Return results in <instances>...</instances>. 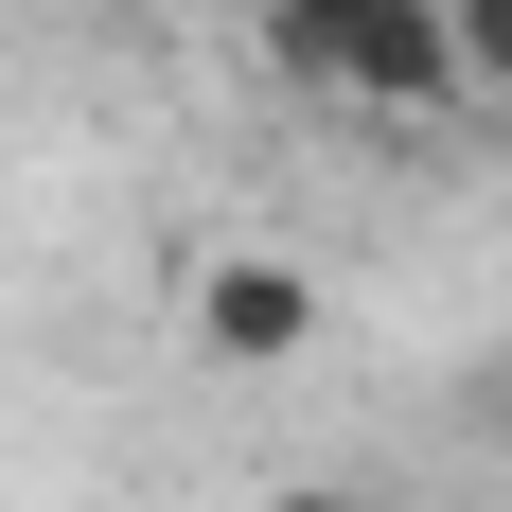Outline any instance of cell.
Listing matches in <instances>:
<instances>
[{"mask_svg": "<svg viewBox=\"0 0 512 512\" xmlns=\"http://www.w3.org/2000/svg\"><path fill=\"white\" fill-rule=\"evenodd\" d=\"M265 53L301 89H354V106H460L442 0H265Z\"/></svg>", "mask_w": 512, "mask_h": 512, "instance_id": "obj_1", "label": "cell"}, {"mask_svg": "<svg viewBox=\"0 0 512 512\" xmlns=\"http://www.w3.org/2000/svg\"><path fill=\"white\" fill-rule=\"evenodd\" d=\"M301 336H318V283H301V265H265V248L195 265V354L212 371H283Z\"/></svg>", "mask_w": 512, "mask_h": 512, "instance_id": "obj_2", "label": "cell"}, {"mask_svg": "<svg viewBox=\"0 0 512 512\" xmlns=\"http://www.w3.org/2000/svg\"><path fill=\"white\" fill-rule=\"evenodd\" d=\"M442 36H460V89H512V0H442Z\"/></svg>", "mask_w": 512, "mask_h": 512, "instance_id": "obj_3", "label": "cell"}, {"mask_svg": "<svg viewBox=\"0 0 512 512\" xmlns=\"http://www.w3.org/2000/svg\"><path fill=\"white\" fill-rule=\"evenodd\" d=\"M460 424H477V442H495V460H512V354H495V371H477V389H460Z\"/></svg>", "mask_w": 512, "mask_h": 512, "instance_id": "obj_4", "label": "cell"}, {"mask_svg": "<svg viewBox=\"0 0 512 512\" xmlns=\"http://www.w3.org/2000/svg\"><path fill=\"white\" fill-rule=\"evenodd\" d=\"M265 512H371V495H265Z\"/></svg>", "mask_w": 512, "mask_h": 512, "instance_id": "obj_5", "label": "cell"}]
</instances>
